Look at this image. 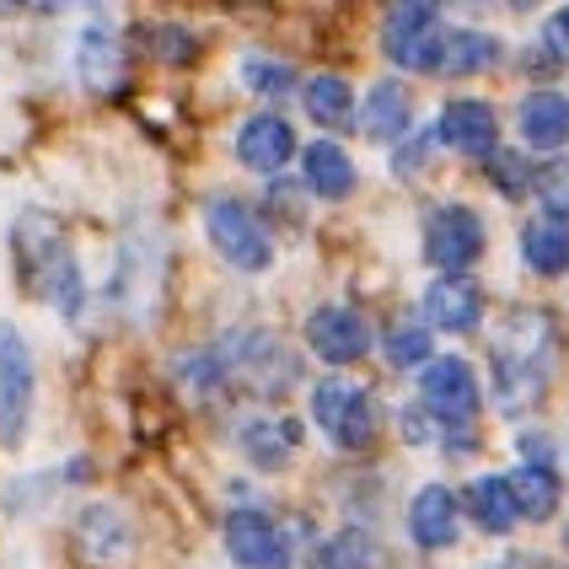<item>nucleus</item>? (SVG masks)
I'll use <instances>...</instances> for the list:
<instances>
[{
	"instance_id": "obj_1",
	"label": "nucleus",
	"mask_w": 569,
	"mask_h": 569,
	"mask_svg": "<svg viewBox=\"0 0 569 569\" xmlns=\"http://www.w3.org/2000/svg\"><path fill=\"white\" fill-rule=\"evenodd\" d=\"M553 360H559V333L553 317L516 307L500 322L495 345H489V366H495V409L506 419H521L527 409H538V398L553 381Z\"/></svg>"
},
{
	"instance_id": "obj_2",
	"label": "nucleus",
	"mask_w": 569,
	"mask_h": 569,
	"mask_svg": "<svg viewBox=\"0 0 569 569\" xmlns=\"http://www.w3.org/2000/svg\"><path fill=\"white\" fill-rule=\"evenodd\" d=\"M204 231L216 242V253L237 269V274H263L274 263V237L258 221L253 204H242L237 193H216L204 204Z\"/></svg>"
},
{
	"instance_id": "obj_3",
	"label": "nucleus",
	"mask_w": 569,
	"mask_h": 569,
	"mask_svg": "<svg viewBox=\"0 0 569 569\" xmlns=\"http://www.w3.org/2000/svg\"><path fill=\"white\" fill-rule=\"evenodd\" d=\"M441 49H446L441 6L413 0V6H392L387 11V22H381V54H387V64L425 76V70H441Z\"/></svg>"
},
{
	"instance_id": "obj_4",
	"label": "nucleus",
	"mask_w": 569,
	"mask_h": 569,
	"mask_svg": "<svg viewBox=\"0 0 569 569\" xmlns=\"http://www.w3.org/2000/svg\"><path fill=\"white\" fill-rule=\"evenodd\" d=\"M32 392H38V377H32L28 339L17 322H0V446L6 451H22L28 441Z\"/></svg>"
},
{
	"instance_id": "obj_5",
	"label": "nucleus",
	"mask_w": 569,
	"mask_h": 569,
	"mask_svg": "<svg viewBox=\"0 0 569 569\" xmlns=\"http://www.w3.org/2000/svg\"><path fill=\"white\" fill-rule=\"evenodd\" d=\"M483 216L462 199H446L425 216V258L441 269V274H468L478 258H483Z\"/></svg>"
},
{
	"instance_id": "obj_6",
	"label": "nucleus",
	"mask_w": 569,
	"mask_h": 569,
	"mask_svg": "<svg viewBox=\"0 0 569 569\" xmlns=\"http://www.w3.org/2000/svg\"><path fill=\"white\" fill-rule=\"evenodd\" d=\"M419 409L430 413L436 425H473L478 409H483L478 371L462 355H436V360L419 371Z\"/></svg>"
},
{
	"instance_id": "obj_7",
	"label": "nucleus",
	"mask_w": 569,
	"mask_h": 569,
	"mask_svg": "<svg viewBox=\"0 0 569 569\" xmlns=\"http://www.w3.org/2000/svg\"><path fill=\"white\" fill-rule=\"evenodd\" d=\"M312 419L339 451H360L377 436V398L366 387H349V381L328 377L312 387Z\"/></svg>"
},
{
	"instance_id": "obj_8",
	"label": "nucleus",
	"mask_w": 569,
	"mask_h": 569,
	"mask_svg": "<svg viewBox=\"0 0 569 569\" xmlns=\"http://www.w3.org/2000/svg\"><path fill=\"white\" fill-rule=\"evenodd\" d=\"M226 553L237 569H290V538L269 510H231L226 516Z\"/></svg>"
},
{
	"instance_id": "obj_9",
	"label": "nucleus",
	"mask_w": 569,
	"mask_h": 569,
	"mask_svg": "<svg viewBox=\"0 0 569 569\" xmlns=\"http://www.w3.org/2000/svg\"><path fill=\"white\" fill-rule=\"evenodd\" d=\"M436 140L457 157H495L500 151V119L478 97H451L436 119Z\"/></svg>"
},
{
	"instance_id": "obj_10",
	"label": "nucleus",
	"mask_w": 569,
	"mask_h": 569,
	"mask_svg": "<svg viewBox=\"0 0 569 569\" xmlns=\"http://www.w3.org/2000/svg\"><path fill=\"white\" fill-rule=\"evenodd\" d=\"M307 345L322 366H355L371 349V322L355 307H317L307 317Z\"/></svg>"
},
{
	"instance_id": "obj_11",
	"label": "nucleus",
	"mask_w": 569,
	"mask_h": 569,
	"mask_svg": "<svg viewBox=\"0 0 569 569\" xmlns=\"http://www.w3.org/2000/svg\"><path fill=\"white\" fill-rule=\"evenodd\" d=\"M483 312H489V296L473 274H441L425 290V322L441 333H473Z\"/></svg>"
},
{
	"instance_id": "obj_12",
	"label": "nucleus",
	"mask_w": 569,
	"mask_h": 569,
	"mask_svg": "<svg viewBox=\"0 0 569 569\" xmlns=\"http://www.w3.org/2000/svg\"><path fill=\"white\" fill-rule=\"evenodd\" d=\"M76 64H81V81H87L97 97L124 92V81H129V54H124V38L108 28V22H92V28H81V43H76Z\"/></svg>"
},
{
	"instance_id": "obj_13",
	"label": "nucleus",
	"mask_w": 569,
	"mask_h": 569,
	"mask_svg": "<svg viewBox=\"0 0 569 569\" xmlns=\"http://www.w3.org/2000/svg\"><path fill=\"white\" fill-rule=\"evenodd\" d=\"M457 532H462V495H451L446 483H425L409 500V538L425 553H441L457 542Z\"/></svg>"
},
{
	"instance_id": "obj_14",
	"label": "nucleus",
	"mask_w": 569,
	"mask_h": 569,
	"mask_svg": "<svg viewBox=\"0 0 569 569\" xmlns=\"http://www.w3.org/2000/svg\"><path fill=\"white\" fill-rule=\"evenodd\" d=\"M301 146H296V129L284 124L280 113H253L248 124L237 129V161L248 167V172H263V178H274L290 167Z\"/></svg>"
},
{
	"instance_id": "obj_15",
	"label": "nucleus",
	"mask_w": 569,
	"mask_h": 569,
	"mask_svg": "<svg viewBox=\"0 0 569 569\" xmlns=\"http://www.w3.org/2000/svg\"><path fill=\"white\" fill-rule=\"evenodd\" d=\"M11 248H17V269H22V280L38 290L43 274L60 263L70 248H64V231L54 216H43V210H28V216H17L11 226Z\"/></svg>"
},
{
	"instance_id": "obj_16",
	"label": "nucleus",
	"mask_w": 569,
	"mask_h": 569,
	"mask_svg": "<svg viewBox=\"0 0 569 569\" xmlns=\"http://www.w3.org/2000/svg\"><path fill=\"white\" fill-rule=\"evenodd\" d=\"M237 446H242V457H248L253 468L274 473V468H284V462L296 457L301 430H296V419H280V413H258V419H248V425L237 430Z\"/></svg>"
},
{
	"instance_id": "obj_17",
	"label": "nucleus",
	"mask_w": 569,
	"mask_h": 569,
	"mask_svg": "<svg viewBox=\"0 0 569 569\" xmlns=\"http://www.w3.org/2000/svg\"><path fill=\"white\" fill-rule=\"evenodd\" d=\"M366 140H409L413 134V97L403 81H377L366 87V113H360Z\"/></svg>"
},
{
	"instance_id": "obj_18",
	"label": "nucleus",
	"mask_w": 569,
	"mask_h": 569,
	"mask_svg": "<svg viewBox=\"0 0 569 569\" xmlns=\"http://www.w3.org/2000/svg\"><path fill=\"white\" fill-rule=\"evenodd\" d=\"M301 172H307V189L317 199H349V193L360 189V172H355V161L339 140H312V146H301Z\"/></svg>"
},
{
	"instance_id": "obj_19",
	"label": "nucleus",
	"mask_w": 569,
	"mask_h": 569,
	"mask_svg": "<svg viewBox=\"0 0 569 569\" xmlns=\"http://www.w3.org/2000/svg\"><path fill=\"white\" fill-rule=\"evenodd\" d=\"M521 258H527V269L542 274V280L569 274V221H559V216H532V221L521 226Z\"/></svg>"
},
{
	"instance_id": "obj_20",
	"label": "nucleus",
	"mask_w": 569,
	"mask_h": 569,
	"mask_svg": "<svg viewBox=\"0 0 569 569\" xmlns=\"http://www.w3.org/2000/svg\"><path fill=\"white\" fill-rule=\"evenodd\" d=\"M521 140L532 151H565L569 146V97L565 92H532L521 102Z\"/></svg>"
},
{
	"instance_id": "obj_21",
	"label": "nucleus",
	"mask_w": 569,
	"mask_h": 569,
	"mask_svg": "<svg viewBox=\"0 0 569 569\" xmlns=\"http://www.w3.org/2000/svg\"><path fill=\"white\" fill-rule=\"evenodd\" d=\"M506 483L521 521H548L559 510V495H565V483H559V473L548 462H521L516 473H506Z\"/></svg>"
},
{
	"instance_id": "obj_22",
	"label": "nucleus",
	"mask_w": 569,
	"mask_h": 569,
	"mask_svg": "<svg viewBox=\"0 0 569 569\" xmlns=\"http://www.w3.org/2000/svg\"><path fill=\"white\" fill-rule=\"evenodd\" d=\"M462 506H468V516H473L478 532H489V538H506L510 527L521 521L516 516V500H510V483L500 473H483L468 483V495H462Z\"/></svg>"
},
{
	"instance_id": "obj_23",
	"label": "nucleus",
	"mask_w": 569,
	"mask_h": 569,
	"mask_svg": "<svg viewBox=\"0 0 569 569\" xmlns=\"http://www.w3.org/2000/svg\"><path fill=\"white\" fill-rule=\"evenodd\" d=\"M500 38L495 32H478V28H457L446 32V49H441V70L446 76H483L500 64Z\"/></svg>"
},
{
	"instance_id": "obj_24",
	"label": "nucleus",
	"mask_w": 569,
	"mask_h": 569,
	"mask_svg": "<svg viewBox=\"0 0 569 569\" xmlns=\"http://www.w3.org/2000/svg\"><path fill=\"white\" fill-rule=\"evenodd\" d=\"M381 355H387V366H398V371H425V366L436 360V328L419 322V317H403V322L387 328Z\"/></svg>"
},
{
	"instance_id": "obj_25",
	"label": "nucleus",
	"mask_w": 569,
	"mask_h": 569,
	"mask_svg": "<svg viewBox=\"0 0 569 569\" xmlns=\"http://www.w3.org/2000/svg\"><path fill=\"white\" fill-rule=\"evenodd\" d=\"M301 102H307V113H312L317 124L339 129L355 119V92H349L345 76H312L307 87H301Z\"/></svg>"
},
{
	"instance_id": "obj_26",
	"label": "nucleus",
	"mask_w": 569,
	"mask_h": 569,
	"mask_svg": "<svg viewBox=\"0 0 569 569\" xmlns=\"http://www.w3.org/2000/svg\"><path fill=\"white\" fill-rule=\"evenodd\" d=\"M317 569H381V542L360 527H345L317 548Z\"/></svg>"
},
{
	"instance_id": "obj_27",
	"label": "nucleus",
	"mask_w": 569,
	"mask_h": 569,
	"mask_svg": "<svg viewBox=\"0 0 569 569\" xmlns=\"http://www.w3.org/2000/svg\"><path fill=\"white\" fill-rule=\"evenodd\" d=\"M43 296H49V307L64 317V322H76L81 317V307H87V280H81V263H76V253H64L49 274H43V284H38Z\"/></svg>"
},
{
	"instance_id": "obj_28",
	"label": "nucleus",
	"mask_w": 569,
	"mask_h": 569,
	"mask_svg": "<svg viewBox=\"0 0 569 569\" xmlns=\"http://www.w3.org/2000/svg\"><path fill=\"white\" fill-rule=\"evenodd\" d=\"M483 167H489V183H495V193H506V199H527V193L538 189V161L527 157V151H495V157H483Z\"/></svg>"
},
{
	"instance_id": "obj_29",
	"label": "nucleus",
	"mask_w": 569,
	"mask_h": 569,
	"mask_svg": "<svg viewBox=\"0 0 569 569\" xmlns=\"http://www.w3.org/2000/svg\"><path fill=\"white\" fill-rule=\"evenodd\" d=\"M242 81L263 102H284V97L296 92V64L274 60V54H242Z\"/></svg>"
},
{
	"instance_id": "obj_30",
	"label": "nucleus",
	"mask_w": 569,
	"mask_h": 569,
	"mask_svg": "<svg viewBox=\"0 0 569 569\" xmlns=\"http://www.w3.org/2000/svg\"><path fill=\"white\" fill-rule=\"evenodd\" d=\"M542 216H559L569 221V161H553V167H538V189Z\"/></svg>"
},
{
	"instance_id": "obj_31",
	"label": "nucleus",
	"mask_w": 569,
	"mask_h": 569,
	"mask_svg": "<svg viewBox=\"0 0 569 569\" xmlns=\"http://www.w3.org/2000/svg\"><path fill=\"white\" fill-rule=\"evenodd\" d=\"M430 146H436V134L430 129H419L413 140H398V151H392V172L409 183V178H419L425 167H430Z\"/></svg>"
},
{
	"instance_id": "obj_32",
	"label": "nucleus",
	"mask_w": 569,
	"mask_h": 569,
	"mask_svg": "<svg viewBox=\"0 0 569 569\" xmlns=\"http://www.w3.org/2000/svg\"><path fill=\"white\" fill-rule=\"evenodd\" d=\"M151 43H157V54H161V64H183V60H193V32H183L178 22H161L157 32H151Z\"/></svg>"
},
{
	"instance_id": "obj_33",
	"label": "nucleus",
	"mask_w": 569,
	"mask_h": 569,
	"mask_svg": "<svg viewBox=\"0 0 569 569\" xmlns=\"http://www.w3.org/2000/svg\"><path fill=\"white\" fill-rule=\"evenodd\" d=\"M542 43H548V60H569V6H559L542 22Z\"/></svg>"
}]
</instances>
